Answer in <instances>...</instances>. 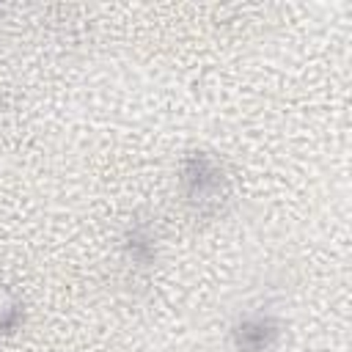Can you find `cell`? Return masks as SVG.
I'll list each match as a JSON object with an SVG mask.
<instances>
[{
    "label": "cell",
    "instance_id": "1",
    "mask_svg": "<svg viewBox=\"0 0 352 352\" xmlns=\"http://www.w3.org/2000/svg\"><path fill=\"white\" fill-rule=\"evenodd\" d=\"M184 190L190 201H198V204L214 201L223 190V176H220L217 162H212L204 154L190 157L184 165Z\"/></svg>",
    "mask_w": 352,
    "mask_h": 352
},
{
    "label": "cell",
    "instance_id": "2",
    "mask_svg": "<svg viewBox=\"0 0 352 352\" xmlns=\"http://www.w3.org/2000/svg\"><path fill=\"white\" fill-rule=\"evenodd\" d=\"M275 336V324L264 316H253V319H245L242 327L236 330V338H239V349L245 352H264L270 346Z\"/></svg>",
    "mask_w": 352,
    "mask_h": 352
}]
</instances>
